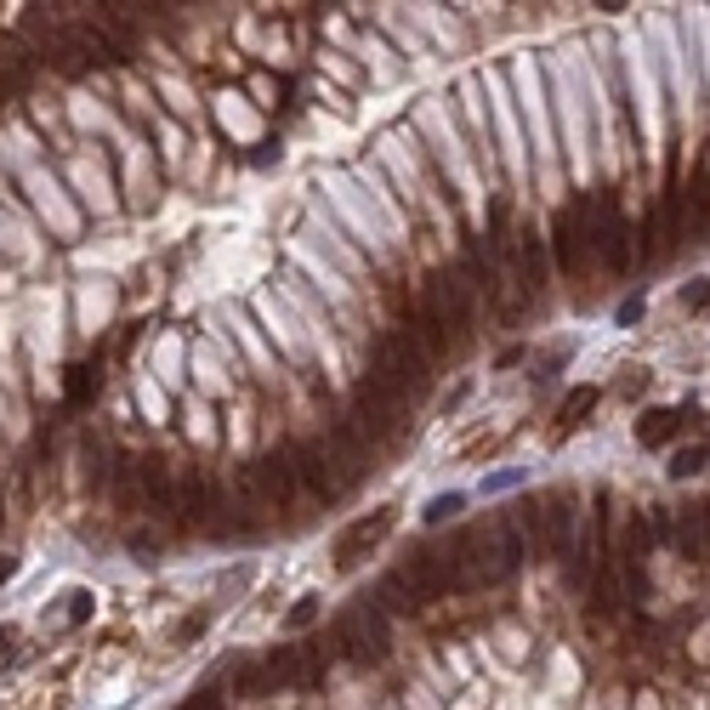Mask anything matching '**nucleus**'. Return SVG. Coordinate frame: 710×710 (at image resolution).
Returning <instances> with one entry per match:
<instances>
[{"instance_id": "1", "label": "nucleus", "mask_w": 710, "mask_h": 710, "mask_svg": "<svg viewBox=\"0 0 710 710\" xmlns=\"http://www.w3.org/2000/svg\"><path fill=\"white\" fill-rule=\"evenodd\" d=\"M240 484H245V495L267 500L273 511H291V506L302 500V484H296V466H291V449H267L262 460H251V466L240 471Z\"/></svg>"}, {"instance_id": "2", "label": "nucleus", "mask_w": 710, "mask_h": 710, "mask_svg": "<svg viewBox=\"0 0 710 710\" xmlns=\"http://www.w3.org/2000/svg\"><path fill=\"white\" fill-rule=\"evenodd\" d=\"M375 369L393 382V393L398 398H409V393H426V382H433V358H426L415 342H409V329H393V336H382V353H375Z\"/></svg>"}, {"instance_id": "3", "label": "nucleus", "mask_w": 710, "mask_h": 710, "mask_svg": "<svg viewBox=\"0 0 710 710\" xmlns=\"http://www.w3.org/2000/svg\"><path fill=\"white\" fill-rule=\"evenodd\" d=\"M586 240L597 245V256H602L608 273H626V267H631V227H626V211H620V194H613V187H602V200H597V227L586 233Z\"/></svg>"}, {"instance_id": "4", "label": "nucleus", "mask_w": 710, "mask_h": 710, "mask_svg": "<svg viewBox=\"0 0 710 710\" xmlns=\"http://www.w3.org/2000/svg\"><path fill=\"white\" fill-rule=\"evenodd\" d=\"M336 642L347 659H369V666H382L387 659V620L382 608H353L347 620L336 626Z\"/></svg>"}, {"instance_id": "5", "label": "nucleus", "mask_w": 710, "mask_h": 710, "mask_svg": "<svg viewBox=\"0 0 710 710\" xmlns=\"http://www.w3.org/2000/svg\"><path fill=\"white\" fill-rule=\"evenodd\" d=\"M318 659L302 648V642H284V648H273L267 659H262V688L267 693H284V688H313L318 682Z\"/></svg>"}, {"instance_id": "6", "label": "nucleus", "mask_w": 710, "mask_h": 710, "mask_svg": "<svg viewBox=\"0 0 710 710\" xmlns=\"http://www.w3.org/2000/svg\"><path fill=\"white\" fill-rule=\"evenodd\" d=\"M393 524H398V506H382V511L358 517V524H347L342 540H336V568H358V557L382 546V540L393 535Z\"/></svg>"}, {"instance_id": "7", "label": "nucleus", "mask_w": 710, "mask_h": 710, "mask_svg": "<svg viewBox=\"0 0 710 710\" xmlns=\"http://www.w3.org/2000/svg\"><path fill=\"white\" fill-rule=\"evenodd\" d=\"M409 342L426 353V358H444L449 347H455V336H449V318H444V307H438V296H433V284L415 296V313H409Z\"/></svg>"}, {"instance_id": "8", "label": "nucleus", "mask_w": 710, "mask_h": 710, "mask_svg": "<svg viewBox=\"0 0 710 710\" xmlns=\"http://www.w3.org/2000/svg\"><path fill=\"white\" fill-rule=\"evenodd\" d=\"M291 466H296V484L318 500H336L342 495V478H336V460L329 449H313V444H291Z\"/></svg>"}, {"instance_id": "9", "label": "nucleus", "mask_w": 710, "mask_h": 710, "mask_svg": "<svg viewBox=\"0 0 710 710\" xmlns=\"http://www.w3.org/2000/svg\"><path fill=\"white\" fill-rule=\"evenodd\" d=\"M398 575H404V586L415 591V602L426 608V602H438L444 591H455V580H449V562L438 557V551H415L404 568H398Z\"/></svg>"}, {"instance_id": "10", "label": "nucleus", "mask_w": 710, "mask_h": 710, "mask_svg": "<svg viewBox=\"0 0 710 710\" xmlns=\"http://www.w3.org/2000/svg\"><path fill=\"white\" fill-rule=\"evenodd\" d=\"M426 284H433V296H438V307H444V318H449V336L466 342V336H471V284H466L460 273H433Z\"/></svg>"}, {"instance_id": "11", "label": "nucleus", "mask_w": 710, "mask_h": 710, "mask_svg": "<svg viewBox=\"0 0 710 710\" xmlns=\"http://www.w3.org/2000/svg\"><path fill=\"white\" fill-rule=\"evenodd\" d=\"M580 216H586V200H575L568 211H557V222H551V256H557V267H562L568 278H580V267H586V251H580Z\"/></svg>"}, {"instance_id": "12", "label": "nucleus", "mask_w": 710, "mask_h": 710, "mask_svg": "<svg viewBox=\"0 0 710 710\" xmlns=\"http://www.w3.org/2000/svg\"><path fill=\"white\" fill-rule=\"evenodd\" d=\"M182 529H216V484L205 478V471H182Z\"/></svg>"}, {"instance_id": "13", "label": "nucleus", "mask_w": 710, "mask_h": 710, "mask_svg": "<svg viewBox=\"0 0 710 710\" xmlns=\"http://www.w3.org/2000/svg\"><path fill=\"white\" fill-rule=\"evenodd\" d=\"M535 511H540V529H546L551 551H568V546H575V500H568L562 489L540 495V500H535Z\"/></svg>"}, {"instance_id": "14", "label": "nucleus", "mask_w": 710, "mask_h": 710, "mask_svg": "<svg viewBox=\"0 0 710 710\" xmlns=\"http://www.w3.org/2000/svg\"><path fill=\"white\" fill-rule=\"evenodd\" d=\"M136 489H142V506L149 511H176V489H171V471H165L160 455L136 460Z\"/></svg>"}, {"instance_id": "15", "label": "nucleus", "mask_w": 710, "mask_h": 710, "mask_svg": "<svg viewBox=\"0 0 710 710\" xmlns=\"http://www.w3.org/2000/svg\"><path fill=\"white\" fill-rule=\"evenodd\" d=\"M677 546L688 562H710V506H688L677 524Z\"/></svg>"}, {"instance_id": "16", "label": "nucleus", "mask_w": 710, "mask_h": 710, "mask_svg": "<svg viewBox=\"0 0 710 710\" xmlns=\"http://www.w3.org/2000/svg\"><path fill=\"white\" fill-rule=\"evenodd\" d=\"M45 63H52L63 80H80V74L98 69V63H91V52H85V45H80L74 34H58V40H52V52H45Z\"/></svg>"}, {"instance_id": "17", "label": "nucleus", "mask_w": 710, "mask_h": 710, "mask_svg": "<svg viewBox=\"0 0 710 710\" xmlns=\"http://www.w3.org/2000/svg\"><path fill=\"white\" fill-rule=\"evenodd\" d=\"M682 426H688V415H682V409H648V415H642V426H637V438H642L648 449H666V444L682 433Z\"/></svg>"}, {"instance_id": "18", "label": "nucleus", "mask_w": 710, "mask_h": 710, "mask_svg": "<svg viewBox=\"0 0 710 710\" xmlns=\"http://www.w3.org/2000/svg\"><path fill=\"white\" fill-rule=\"evenodd\" d=\"M517 267H524L529 291H540V284H546V240H540L535 227H524V240H517Z\"/></svg>"}, {"instance_id": "19", "label": "nucleus", "mask_w": 710, "mask_h": 710, "mask_svg": "<svg viewBox=\"0 0 710 710\" xmlns=\"http://www.w3.org/2000/svg\"><path fill=\"white\" fill-rule=\"evenodd\" d=\"M591 409H597V387H575L562 398V409H557V433H580Z\"/></svg>"}, {"instance_id": "20", "label": "nucleus", "mask_w": 710, "mask_h": 710, "mask_svg": "<svg viewBox=\"0 0 710 710\" xmlns=\"http://www.w3.org/2000/svg\"><path fill=\"white\" fill-rule=\"evenodd\" d=\"M375 602H382V613H420V602H415V591L404 586V575L382 580V591H375Z\"/></svg>"}, {"instance_id": "21", "label": "nucleus", "mask_w": 710, "mask_h": 710, "mask_svg": "<svg viewBox=\"0 0 710 710\" xmlns=\"http://www.w3.org/2000/svg\"><path fill=\"white\" fill-rule=\"evenodd\" d=\"M613 608H620V597H613V562H602L597 586H591V613H597V620H613Z\"/></svg>"}, {"instance_id": "22", "label": "nucleus", "mask_w": 710, "mask_h": 710, "mask_svg": "<svg viewBox=\"0 0 710 710\" xmlns=\"http://www.w3.org/2000/svg\"><path fill=\"white\" fill-rule=\"evenodd\" d=\"M91 393H98V364H74V369H69V393H63L69 409H80Z\"/></svg>"}, {"instance_id": "23", "label": "nucleus", "mask_w": 710, "mask_h": 710, "mask_svg": "<svg viewBox=\"0 0 710 710\" xmlns=\"http://www.w3.org/2000/svg\"><path fill=\"white\" fill-rule=\"evenodd\" d=\"M233 693H240V699H262L267 688H262V666H240V671H233Z\"/></svg>"}, {"instance_id": "24", "label": "nucleus", "mask_w": 710, "mask_h": 710, "mask_svg": "<svg viewBox=\"0 0 710 710\" xmlns=\"http://www.w3.org/2000/svg\"><path fill=\"white\" fill-rule=\"evenodd\" d=\"M23 98V74L0 63V114H12V103Z\"/></svg>"}, {"instance_id": "25", "label": "nucleus", "mask_w": 710, "mask_h": 710, "mask_svg": "<svg viewBox=\"0 0 710 710\" xmlns=\"http://www.w3.org/2000/svg\"><path fill=\"white\" fill-rule=\"evenodd\" d=\"M704 460H710L704 449H682V455L671 460V478H693V471H704Z\"/></svg>"}, {"instance_id": "26", "label": "nucleus", "mask_w": 710, "mask_h": 710, "mask_svg": "<svg viewBox=\"0 0 710 710\" xmlns=\"http://www.w3.org/2000/svg\"><path fill=\"white\" fill-rule=\"evenodd\" d=\"M313 613H318V597H302V602L291 608V631H302V626H313Z\"/></svg>"}, {"instance_id": "27", "label": "nucleus", "mask_w": 710, "mask_h": 710, "mask_svg": "<svg viewBox=\"0 0 710 710\" xmlns=\"http://www.w3.org/2000/svg\"><path fill=\"white\" fill-rule=\"evenodd\" d=\"M182 710H222V693H216V688H200V693L187 699Z\"/></svg>"}, {"instance_id": "28", "label": "nucleus", "mask_w": 710, "mask_h": 710, "mask_svg": "<svg viewBox=\"0 0 710 710\" xmlns=\"http://www.w3.org/2000/svg\"><path fill=\"white\" fill-rule=\"evenodd\" d=\"M449 511H460V495H438V500H433V511H426V517H433V524H444Z\"/></svg>"}, {"instance_id": "29", "label": "nucleus", "mask_w": 710, "mask_h": 710, "mask_svg": "<svg viewBox=\"0 0 710 710\" xmlns=\"http://www.w3.org/2000/svg\"><path fill=\"white\" fill-rule=\"evenodd\" d=\"M205 631V613H194V620H187V626H176V642H194Z\"/></svg>"}, {"instance_id": "30", "label": "nucleus", "mask_w": 710, "mask_h": 710, "mask_svg": "<svg viewBox=\"0 0 710 710\" xmlns=\"http://www.w3.org/2000/svg\"><path fill=\"white\" fill-rule=\"evenodd\" d=\"M704 302H710V278H699L693 291H688V307H704Z\"/></svg>"}, {"instance_id": "31", "label": "nucleus", "mask_w": 710, "mask_h": 710, "mask_svg": "<svg viewBox=\"0 0 710 710\" xmlns=\"http://www.w3.org/2000/svg\"><path fill=\"white\" fill-rule=\"evenodd\" d=\"M0 511H7V506H0Z\"/></svg>"}]
</instances>
